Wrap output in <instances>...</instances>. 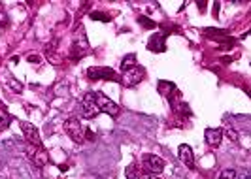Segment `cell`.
<instances>
[{
	"label": "cell",
	"instance_id": "obj_11",
	"mask_svg": "<svg viewBox=\"0 0 251 179\" xmlns=\"http://www.w3.org/2000/svg\"><path fill=\"white\" fill-rule=\"evenodd\" d=\"M148 49L153 53H164L166 51V44H164V34H153L148 42Z\"/></svg>",
	"mask_w": 251,
	"mask_h": 179
},
{
	"label": "cell",
	"instance_id": "obj_15",
	"mask_svg": "<svg viewBox=\"0 0 251 179\" xmlns=\"http://www.w3.org/2000/svg\"><path fill=\"white\" fill-rule=\"evenodd\" d=\"M10 125H12V115H10L6 110H2V108H0V132H2V130H6Z\"/></svg>",
	"mask_w": 251,
	"mask_h": 179
},
{
	"label": "cell",
	"instance_id": "obj_9",
	"mask_svg": "<svg viewBox=\"0 0 251 179\" xmlns=\"http://www.w3.org/2000/svg\"><path fill=\"white\" fill-rule=\"evenodd\" d=\"M204 138H206V143L210 147H219L221 140H223V130L221 128H206Z\"/></svg>",
	"mask_w": 251,
	"mask_h": 179
},
{
	"label": "cell",
	"instance_id": "obj_14",
	"mask_svg": "<svg viewBox=\"0 0 251 179\" xmlns=\"http://www.w3.org/2000/svg\"><path fill=\"white\" fill-rule=\"evenodd\" d=\"M134 66H138L136 64V55L134 53H128L125 59H123V63H121V72H126V70H130Z\"/></svg>",
	"mask_w": 251,
	"mask_h": 179
},
{
	"label": "cell",
	"instance_id": "obj_13",
	"mask_svg": "<svg viewBox=\"0 0 251 179\" xmlns=\"http://www.w3.org/2000/svg\"><path fill=\"white\" fill-rule=\"evenodd\" d=\"M89 17H91L93 21H102V23H110L113 17H115V13L108 15L106 12H91V13H89Z\"/></svg>",
	"mask_w": 251,
	"mask_h": 179
},
{
	"label": "cell",
	"instance_id": "obj_20",
	"mask_svg": "<svg viewBox=\"0 0 251 179\" xmlns=\"http://www.w3.org/2000/svg\"><path fill=\"white\" fill-rule=\"evenodd\" d=\"M28 61H30V63H32V61H34V63H42V59H40L38 55H30V57H28Z\"/></svg>",
	"mask_w": 251,
	"mask_h": 179
},
{
	"label": "cell",
	"instance_id": "obj_1",
	"mask_svg": "<svg viewBox=\"0 0 251 179\" xmlns=\"http://www.w3.org/2000/svg\"><path fill=\"white\" fill-rule=\"evenodd\" d=\"M95 102H97V108H99L100 113H108L112 117H117L121 113V108L102 92H95Z\"/></svg>",
	"mask_w": 251,
	"mask_h": 179
},
{
	"label": "cell",
	"instance_id": "obj_8",
	"mask_svg": "<svg viewBox=\"0 0 251 179\" xmlns=\"http://www.w3.org/2000/svg\"><path fill=\"white\" fill-rule=\"evenodd\" d=\"M81 108H83V110H81V115L85 117V119H93V117H97L100 113L99 108H97V102H95V92H87V94H85Z\"/></svg>",
	"mask_w": 251,
	"mask_h": 179
},
{
	"label": "cell",
	"instance_id": "obj_6",
	"mask_svg": "<svg viewBox=\"0 0 251 179\" xmlns=\"http://www.w3.org/2000/svg\"><path fill=\"white\" fill-rule=\"evenodd\" d=\"M144 76H146V70H144L142 66H134V68H130V70L123 72L121 83H123L125 87H134V85H138L140 81L144 79Z\"/></svg>",
	"mask_w": 251,
	"mask_h": 179
},
{
	"label": "cell",
	"instance_id": "obj_7",
	"mask_svg": "<svg viewBox=\"0 0 251 179\" xmlns=\"http://www.w3.org/2000/svg\"><path fill=\"white\" fill-rule=\"evenodd\" d=\"M28 157L32 160V164L38 168H44L50 164V155L44 147H34V145H28Z\"/></svg>",
	"mask_w": 251,
	"mask_h": 179
},
{
	"label": "cell",
	"instance_id": "obj_3",
	"mask_svg": "<svg viewBox=\"0 0 251 179\" xmlns=\"http://www.w3.org/2000/svg\"><path fill=\"white\" fill-rule=\"evenodd\" d=\"M142 166L144 170L151 174V176H157V174H161L164 170V162L161 157H157V155H144L142 157Z\"/></svg>",
	"mask_w": 251,
	"mask_h": 179
},
{
	"label": "cell",
	"instance_id": "obj_4",
	"mask_svg": "<svg viewBox=\"0 0 251 179\" xmlns=\"http://www.w3.org/2000/svg\"><path fill=\"white\" fill-rule=\"evenodd\" d=\"M63 127H64V130H66V134H68L75 143H81V141L85 140V138H83V128H81L79 119L70 117V119H66V121H64Z\"/></svg>",
	"mask_w": 251,
	"mask_h": 179
},
{
	"label": "cell",
	"instance_id": "obj_21",
	"mask_svg": "<svg viewBox=\"0 0 251 179\" xmlns=\"http://www.w3.org/2000/svg\"><path fill=\"white\" fill-rule=\"evenodd\" d=\"M6 25V15L4 13H0V28Z\"/></svg>",
	"mask_w": 251,
	"mask_h": 179
},
{
	"label": "cell",
	"instance_id": "obj_2",
	"mask_svg": "<svg viewBox=\"0 0 251 179\" xmlns=\"http://www.w3.org/2000/svg\"><path fill=\"white\" fill-rule=\"evenodd\" d=\"M87 76L91 79H108V81L121 83V76L113 68H106V66H91L87 70Z\"/></svg>",
	"mask_w": 251,
	"mask_h": 179
},
{
	"label": "cell",
	"instance_id": "obj_18",
	"mask_svg": "<svg viewBox=\"0 0 251 179\" xmlns=\"http://www.w3.org/2000/svg\"><path fill=\"white\" fill-rule=\"evenodd\" d=\"M219 179H236V170H232V168L230 170H223Z\"/></svg>",
	"mask_w": 251,
	"mask_h": 179
},
{
	"label": "cell",
	"instance_id": "obj_17",
	"mask_svg": "<svg viewBox=\"0 0 251 179\" xmlns=\"http://www.w3.org/2000/svg\"><path fill=\"white\" fill-rule=\"evenodd\" d=\"M126 178H128V179H138L140 178L138 164H130V166L126 168Z\"/></svg>",
	"mask_w": 251,
	"mask_h": 179
},
{
	"label": "cell",
	"instance_id": "obj_10",
	"mask_svg": "<svg viewBox=\"0 0 251 179\" xmlns=\"http://www.w3.org/2000/svg\"><path fill=\"white\" fill-rule=\"evenodd\" d=\"M179 160L189 168V170H193L195 168V155H193V149L189 147V145H179Z\"/></svg>",
	"mask_w": 251,
	"mask_h": 179
},
{
	"label": "cell",
	"instance_id": "obj_16",
	"mask_svg": "<svg viewBox=\"0 0 251 179\" xmlns=\"http://www.w3.org/2000/svg\"><path fill=\"white\" fill-rule=\"evenodd\" d=\"M138 23L142 26H146V28H157V23H155V21H151V19H148L146 15H140Z\"/></svg>",
	"mask_w": 251,
	"mask_h": 179
},
{
	"label": "cell",
	"instance_id": "obj_19",
	"mask_svg": "<svg viewBox=\"0 0 251 179\" xmlns=\"http://www.w3.org/2000/svg\"><path fill=\"white\" fill-rule=\"evenodd\" d=\"M83 132H85V136H83V138H87V140H95V132H93L91 128H85Z\"/></svg>",
	"mask_w": 251,
	"mask_h": 179
},
{
	"label": "cell",
	"instance_id": "obj_12",
	"mask_svg": "<svg viewBox=\"0 0 251 179\" xmlns=\"http://www.w3.org/2000/svg\"><path fill=\"white\" fill-rule=\"evenodd\" d=\"M176 85L170 83V81H159V92L163 94L164 98H170L174 92H176Z\"/></svg>",
	"mask_w": 251,
	"mask_h": 179
},
{
	"label": "cell",
	"instance_id": "obj_5",
	"mask_svg": "<svg viewBox=\"0 0 251 179\" xmlns=\"http://www.w3.org/2000/svg\"><path fill=\"white\" fill-rule=\"evenodd\" d=\"M19 127H21V130H23V138L28 141V145L44 147L42 138H40V132H38V128L34 127V125H30V123H26V121H21Z\"/></svg>",
	"mask_w": 251,
	"mask_h": 179
}]
</instances>
